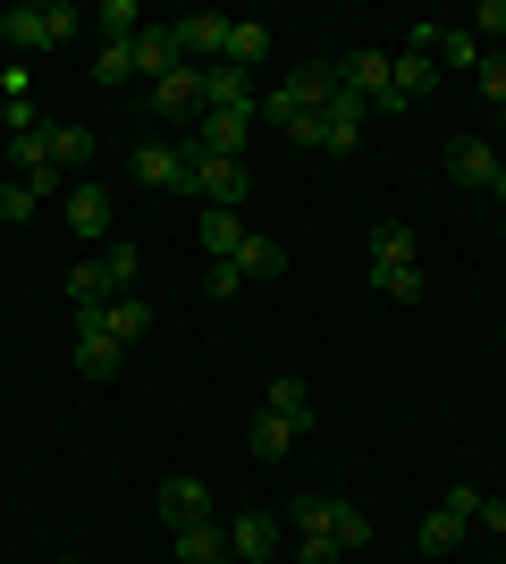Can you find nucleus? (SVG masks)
Wrapping results in <instances>:
<instances>
[{
    "label": "nucleus",
    "mask_w": 506,
    "mask_h": 564,
    "mask_svg": "<svg viewBox=\"0 0 506 564\" xmlns=\"http://www.w3.org/2000/svg\"><path fill=\"white\" fill-rule=\"evenodd\" d=\"M161 522H169V531L219 522V514H212V489H203V480H186V471H177V480H161Z\"/></svg>",
    "instance_id": "obj_13"
},
{
    "label": "nucleus",
    "mask_w": 506,
    "mask_h": 564,
    "mask_svg": "<svg viewBox=\"0 0 506 564\" xmlns=\"http://www.w3.org/2000/svg\"><path fill=\"white\" fill-rule=\"evenodd\" d=\"M262 413H279V422H288V430H313V422H321V404H313V388H304V379H295V371H279V379H270V397H262Z\"/></svg>",
    "instance_id": "obj_16"
},
{
    "label": "nucleus",
    "mask_w": 506,
    "mask_h": 564,
    "mask_svg": "<svg viewBox=\"0 0 506 564\" xmlns=\"http://www.w3.org/2000/svg\"><path fill=\"white\" fill-rule=\"evenodd\" d=\"M330 540H337V556H355V547H372V514H363L355 497H337V506H330Z\"/></svg>",
    "instance_id": "obj_26"
},
{
    "label": "nucleus",
    "mask_w": 506,
    "mask_h": 564,
    "mask_svg": "<svg viewBox=\"0 0 506 564\" xmlns=\"http://www.w3.org/2000/svg\"><path fill=\"white\" fill-rule=\"evenodd\" d=\"M94 270H101V286H110V295H136V279H144V253H136V245H101L94 253Z\"/></svg>",
    "instance_id": "obj_22"
},
{
    "label": "nucleus",
    "mask_w": 506,
    "mask_h": 564,
    "mask_svg": "<svg viewBox=\"0 0 506 564\" xmlns=\"http://www.w3.org/2000/svg\"><path fill=\"white\" fill-rule=\"evenodd\" d=\"M498 127H506V101H498Z\"/></svg>",
    "instance_id": "obj_41"
},
{
    "label": "nucleus",
    "mask_w": 506,
    "mask_h": 564,
    "mask_svg": "<svg viewBox=\"0 0 506 564\" xmlns=\"http://www.w3.org/2000/svg\"><path fill=\"white\" fill-rule=\"evenodd\" d=\"M186 143L194 152H219V161H245V143H254V118H237V110H203L186 127Z\"/></svg>",
    "instance_id": "obj_9"
},
{
    "label": "nucleus",
    "mask_w": 506,
    "mask_h": 564,
    "mask_svg": "<svg viewBox=\"0 0 506 564\" xmlns=\"http://www.w3.org/2000/svg\"><path fill=\"white\" fill-rule=\"evenodd\" d=\"M482 522H489V531H506V497H482Z\"/></svg>",
    "instance_id": "obj_39"
},
{
    "label": "nucleus",
    "mask_w": 506,
    "mask_h": 564,
    "mask_svg": "<svg viewBox=\"0 0 506 564\" xmlns=\"http://www.w3.org/2000/svg\"><path fill=\"white\" fill-rule=\"evenodd\" d=\"M119 362H127V346H119V337H101V329H76V371L94 379V388H101V379H119Z\"/></svg>",
    "instance_id": "obj_18"
},
{
    "label": "nucleus",
    "mask_w": 506,
    "mask_h": 564,
    "mask_svg": "<svg viewBox=\"0 0 506 564\" xmlns=\"http://www.w3.org/2000/svg\"><path fill=\"white\" fill-rule=\"evenodd\" d=\"M489 194H498V203H506V161H498V177H489Z\"/></svg>",
    "instance_id": "obj_40"
},
{
    "label": "nucleus",
    "mask_w": 506,
    "mask_h": 564,
    "mask_svg": "<svg viewBox=\"0 0 506 564\" xmlns=\"http://www.w3.org/2000/svg\"><path fill=\"white\" fill-rule=\"evenodd\" d=\"M228 261H237V279L254 286V279H279V270H288V245H279V236H245Z\"/></svg>",
    "instance_id": "obj_19"
},
{
    "label": "nucleus",
    "mask_w": 506,
    "mask_h": 564,
    "mask_svg": "<svg viewBox=\"0 0 506 564\" xmlns=\"http://www.w3.org/2000/svg\"><path fill=\"white\" fill-rule=\"evenodd\" d=\"M473 85H482L489 101H506V51H482V68H473Z\"/></svg>",
    "instance_id": "obj_33"
},
{
    "label": "nucleus",
    "mask_w": 506,
    "mask_h": 564,
    "mask_svg": "<svg viewBox=\"0 0 506 564\" xmlns=\"http://www.w3.org/2000/svg\"><path fill=\"white\" fill-rule=\"evenodd\" d=\"M388 68H397V101H422V94H439V85H448V76H439V59H422V51H397V59H388Z\"/></svg>",
    "instance_id": "obj_20"
},
{
    "label": "nucleus",
    "mask_w": 506,
    "mask_h": 564,
    "mask_svg": "<svg viewBox=\"0 0 506 564\" xmlns=\"http://www.w3.org/2000/svg\"><path fill=\"white\" fill-rule=\"evenodd\" d=\"M262 564H279V556H262Z\"/></svg>",
    "instance_id": "obj_42"
},
{
    "label": "nucleus",
    "mask_w": 506,
    "mask_h": 564,
    "mask_svg": "<svg viewBox=\"0 0 506 564\" xmlns=\"http://www.w3.org/2000/svg\"><path fill=\"white\" fill-rule=\"evenodd\" d=\"M68 304H76V312H101V304H110V286H101L94 261H76V270H68Z\"/></svg>",
    "instance_id": "obj_30"
},
{
    "label": "nucleus",
    "mask_w": 506,
    "mask_h": 564,
    "mask_svg": "<svg viewBox=\"0 0 506 564\" xmlns=\"http://www.w3.org/2000/svg\"><path fill=\"white\" fill-rule=\"evenodd\" d=\"M76 9L68 0H18V9H0V34H9V51H18V59H34V51H60L76 34Z\"/></svg>",
    "instance_id": "obj_2"
},
{
    "label": "nucleus",
    "mask_w": 506,
    "mask_h": 564,
    "mask_svg": "<svg viewBox=\"0 0 506 564\" xmlns=\"http://www.w3.org/2000/svg\"><path fill=\"white\" fill-rule=\"evenodd\" d=\"M372 286L388 304H422V245H413V228H397V219L372 228Z\"/></svg>",
    "instance_id": "obj_1"
},
{
    "label": "nucleus",
    "mask_w": 506,
    "mask_h": 564,
    "mask_svg": "<svg viewBox=\"0 0 506 564\" xmlns=\"http://www.w3.org/2000/svg\"><path fill=\"white\" fill-rule=\"evenodd\" d=\"M337 85H346V94L355 101H372V110H406V101H397V68H388V51H346V59H337Z\"/></svg>",
    "instance_id": "obj_4"
},
{
    "label": "nucleus",
    "mask_w": 506,
    "mask_h": 564,
    "mask_svg": "<svg viewBox=\"0 0 506 564\" xmlns=\"http://www.w3.org/2000/svg\"><path fill=\"white\" fill-rule=\"evenodd\" d=\"M219 59H228V68H245V76H254V68H262V59H270V25L237 18V25H228V51H219Z\"/></svg>",
    "instance_id": "obj_24"
},
{
    "label": "nucleus",
    "mask_w": 506,
    "mask_h": 564,
    "mask_svg": "<svg viewBox=\"0 0 506 564\" xmlns=\"http://www.w3.org/2000/svg\"><path fill=\"white\" fill-rule=\"evenodd\" d=\"M169 68H186V51H177V25H144V34H136V76H144V85H161Z\"/></svg>",
    "instance_id": "obj_15"
},
{
    "label": "nucleus",
    "mask_w": 506,
    "mask_h": 564,
    "mask_svg": "<svg viewBox=\"0 0 506 564\" xmlns=\"http://www.w3.org/2000/svg\"><path fill=\"white\" fill-rule=\"evenodd\" d=\"M34 203H43V194L25 186V177H0V219H34Z\"/></svg>",
    "instance_id": "obj_32"
},
{
    "label": "nucleus",
    "mask_w": 506,
    "mask_h": 564,
    "mask_svg": "<svg viewBox=\"0 0 506 564\" xmlns=\"http://www.w3.org/2000/svg\"><path fill=\"white\" fill-rule=\"evenodd\" d=\"M219 531H228V556H237V564H262V556H279V540H288V522H279V514H262V506L228 514Z\"/></svg>",
    "instance_id": "obj_6"
},
{
    "label": "nucleus",
    "mask_w": 506,
    "mask_h": 564,
    "mask_svg": "<svg viewBox=\"0 0 506 564\" xmlns=\"http://www.w3.org/2000/svg\"><path fill=\"white\" fill-rule=\"evenodd\" d=\"M473 522H482V489H448L431 506V522H422V556H448V547H464V531H473Z\"/></svg>",
    "instance_id": "obj_5"
},
{
    "label": "nucleus",
    "mask_w": 506,
    "mask_h": 564,
    "mask_svg": "<svg viewBox=\"0 0 506 564\" xmlns=\"http://www.w3.org/2000/svg\"><path fill=\"white\" fill-rule=\"evenodd\" d=\"M245 447H254V464H279V455L295 447V430L279 422V413H254V430H245Z\"/></svg>",
    "instance_id": "obj_27"
},
{
    "label": "nucleus",
    "mask_w": 506,
    "mask_h": 564,
    "mask_svg": "<svg viewBox=\"0 0 506 564\" xmlns=\"http://www.w3.org/2000/svg\"><path fill=\"white\" fill-rule=\"evenodd\" d=\"M169 540H177V564H237L219 522H194V531H169Z\"/></svg>",
    "instance_id": "obj_23"
},
{
    "label": "nucleus",
    "mask_w": 506,
    "mask_h": 564,
    "mask_svg": "<svg viewBox=\"0 0 506 564\" xmlns=\"http://www.w3.org/2000/svg\"><path fill=\"white\" fill-rule=\"evenodd\" d=\"M203 295H219V304H228V295H245L237 261H212V270H203Z\"/></svg>",
    "instance_id": "obj_34"
},
{
    "label": "nucleus",
    "mask_w": 506,
    "mask_h": 564,
    "mask_svg": "<svg viewBox=\"0 0 506 564\" xmlns=\"http://www.w3.org/2000/svg\"><path fill=\"white\" fill-rule=\"evenodd\" d=\"M228 25H237V18H219V9H194V18H177V51H186L194 68H219V51H228Z\"/></svg>",
    "instance_id": "obj_11"
},
{
    "label": "nucleus",
    "mask_w": 506,
    "mask_h": 564,
    "mask_svg": "<svg viewBox=\"0 0 506 564\" xmlns=\"http://www.w3.org/2000/svg\"><path fill=\"white\" fill-rule=\"evenodd\" d=\"M18 94H34V68H25V59H9V68H0V101H18Z\"/></svg>",
    "instance_id": "obj_37"
},
{
    "label": "nucleus",
    "mask_w": 506,
    "mask_h": 564,
    "mask_svg": "<svg viewBox=\"0 0 506 564\" xmlns=\"http://www.w3.org/2000/svg\"><path fill=\"white\" fill-rule=\"evenodd\" d=\"M506 34V0H482V9H473V43H498Z\"/></svg>",
    "instance_id": "obj_35"
},
{
    "label": "nucleus",
    "mask_w": 506,
    "mask_h": 564,
    "mask_svg": "<svg viewBox=\"0 0 506 564\" xmlns=\"http://www.w3.org/2000/svg\"><path fill=\"white\" fill-rule=\"evenodd\" d=\"M482 68V43L464 34V25H448V43H439V76H473Z\"/></svg>",
    "instance_id": "obj_29"
},
{
    "label": "nucleus",
    "mask_w": 506,
    "mask_h": 564,
    "mask_svg": "<svg viewBox=\"0 0 506 564\" xmlns=\"http://www.w3.org/2000/svg\"><path fill=\"white\" fill-rule=\"evenodd\" d=\"M136 76V43H101V59H94V85H127Z\"/></svg>",
    "instance_id": "obj_31"
},
{
    "label": "nucleus",
    "mask_w": 506,
    "mask_h": 564,
    "mask_svg": "<svg viewBox=\"0 0 506 564\" xmlns=\"http://www.w3.org/2000/svg\"><path fill=\"white\" fill-rule=\"evenodd\" d=\"M110 186H68V228L85 236V245H110Z\"/></svg>",
    "instance_id": "obj_14"
},
{
    "label": "nucleus",
    "mask_w": 506,
    "mask_h": 564,
    "mask_svg": "<svg viewBox=\"0 0 506 564\" xmlns=\"http://www.w3.org/2000/svg\"><path fill=\"white\" fill-rule=\"evenodd\" d=\"M186 161H194V203L203 212H245L254 203V169L245 161H219V152H194V143H186Z\"/></svg>",
    "instance_id": "obj_3"
},
{
    "label": "nucleus",
    "mask_w": 506,
    "mask_h": 564,
    "mask_svg": "<svg viewBox=\"0 0 506 564\" xmlns=\"http://www.w3.org/2000/svg\"><path fill=\"white\" fill-rule=\"evenodd\" d=\"M76 329H101V337H119V346H136L152 329V304L144 295H110L101 312H76Z\"/></svg>",
    "instance_id": "obj_10"
},
{
    "label": "nucleus",
    "mask_w": 506,
    "mask_h": 564,
    "mask_svg": "<svg viewBox=\"0 0 506 564\" xmlns=\"http://www.w3.org/2000/svg\"><path fill=\"white\" fill-rule=\"evenodd\" d=\"M136 186H161V194H194V161H186V143H144L136 152Z\"/></svg>",
    "instance_id": "obj_8"
},
{
    "label": "nucleus",
    "mask_w": 506,
    "mask_h": 564,
    "mask_svg": "<svg viewBox=\"0 0 506 564\" xmlns=\"http://www.w3.org/2000/svg\"><path fill=\"white\" fill-rule=\"evenodd\" d=\"M203 110L254 118V110H262V94H254V76H245V68H228V59H219V68H203Z\"/></svg>",
    "instance_id": "obj_12"
},
{
    "label": "nucleus",
    "mask_w": 506,
    "mask_h": 564,
    "mask_svg": "<svg viewBox=\"0 0 506 564\" xmlns=\"http://www.w3.org/2000/svg\"><path fill=\"white\" fill-rule=\"evenodd\" d=\"M43 161L68 177V169H85L94 161V127H43Z\"/></svg>",
    "instance_id": "obj_21"
},
{
    "label": "nucleus",
    "mask_w": 506,
    "mask_h": 564,
    "mask_svg": "<svg viewBox=\"0 0 506 564\" xmlns=\"http://www.w3.org/2000/svg\"><path fill=\"white\" fill-rule=\"evenodd\" d=\"M94 25L110 34V43H136V34H144V9H136V0H101Z\"/></svg>",
    "instance_id": "obj_28"
},
{
    "label": "nucleus",
    "mask_w": 506,
    "mask_h": 564,
    "mask_svg": "<svg viewBox=\"0 0 506 564\" xmlns=\"http://www.w3.org/2000/svg\"><path fill=\"white\" fill-rule=\"evenodd\" d=\"M144 101H152V118H169V127H194V118H203V68H194V59H186V68H169Z\"/></svg>",
    "instance_id": "obj_7"
},
{
    "label": "nucleus",
    "mask_w": 506,
    "mask_h": 564,
    "mask_svg": "<svg viewBox=\"0 0 506 564\" xmlns=\"http://www.w3.org/2000/svg\"><path fill=\"white\" fill-rule=\"evenodd\" d=\"M295 118H304V110H295V101H288V85H279V94H262V127H279V135H288Z\"/></svg>",
    "instance_id": "obj_36"
},
{
    "label": "nucleus",
    "mask_w": 506,
    "mask_h": 564,
    "mask_svg": "<svg viewBox=\"0 0 506 564\" xmlns=\"http://www.w3.org/2000/svg\"><path fill=\"white\" fill-rule=\"evenodd\" d=\"M448 177H456V186H489V177H498V152H489L482 135H456L448 143Z\"/></svg>",
    "instance_id": "obj_17"
},
{
    "label": "nucleus",
    "mask_w": 506,
    "mask_h": 564,
    "mask_svg": "<svg viewBox=\"0 0 506 564\" xmlns=\"http://www.w3.org/2000/svg\"><path fill=\"white\" fill-rule=\"evenodd\" d=\"M498 337H506V329H498Z\"/></svg>",
    "instance_id": "obj_43"
},
{
    "label": "nucleus",
    "mask_w": 506,
    "mask_h": 564,
    "mask_svg": "<svg viewBox=\"0 0 506 564\" xmlns=\"http://www.w3.org/2000/svg\"><path fill=\"white\" fill-rule=\"evenodd\" d=\"M288 564H346V556H337V540H295Z\"/></svg>",
    "instance_id": "obj_38"
},
{
    "label": "nucleus",
    "mask_w": 506,
    "mask_h": 564,
    "mask_svg": "<svg viewBox=\"0 0 506 564\" xmlns=\"http://www.w3.org/2000/svg\"><path fill=\"white\" fill-rule=\"evenodd\" d=\"M194 236H203V253H212V261H228L254 228H245V212H203V228H194Z\"/></svg>",
    "instance_id": "obj_25"
}]
</instances>
